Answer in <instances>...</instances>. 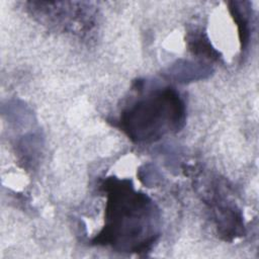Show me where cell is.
<instances>
[{
  "instance_id": "cell-4",
  "label": "cell",
  "mask_w": 259,
  "mask_h": 259,
  "mask_svg": "<svg viewBox=\"0 0 259 259\" xmlns=\"http://www.w3.org/2000/svg\"><path fill=\"white\" fill-rule=\"evenodd\" d=\"M210 72V68L188 61L183 63L179 62L177 65H174L171 69H169V74L180 82L201 79L204 77V75H208Z\"/></svg>"
},
{
  "instance_id": "cell-3",
  "label": "cell",
  "mask_w": 259,
  "mask_h": 259,
  "mask_svg": "<svg viewBox=\"0 0 259 259\" xmlns=\"http://www.w3.org/2000/svg\"><path fill=\"white\" fill-rule=\"evenodd\" d=\"M247 2H231L230 11L237 24L239 31V38L241 42V50L244 52L250 40L251 24H250V9L246 6Z\"/></svg>"
},
{
  "instance_id": "cell-5",
  "label": "cell",
  "mask_w": 259,
  "mask_h": 259,
  "mask_svg": "<svg viewBox=\"0 0 259 259\" xmlns=\"http://www.w3.org/2000/svg\"><path fill=\"white\" fill-rule=\"evenodd\" d=\"M188 46L190 50L196 54L205 56L209 59H218V52L211 48L208 38L203 33H194L188 38Z\"/></svg>"
},
{
  "instance_id": "cell-2",
  "label": "cell",
  "mask_w": 259,
  "mask_h": 259,
  "mask_svg": "<svg viewBox=\"0 0 259 259\" xmlns=\"http://www.w3.org/2000/svg\"><path fill=\"white\" fill-rule=\"evenodd\" d=\"M118 122L121 131L134 142H154L184 125L185 105L174 88L166 87L123 110Z\"/></svg>"
},
{
  "instance_id": "cell-1",
  "label": "cell",
  "mask_w": 259,
  "mask_h": 259,
  "mask_svg": "<svg viewBox=\"0 0 259 259\" xmlns=\"http://www.w3.org/2000/svg\"><path fill=\"white\" fill-rule=\"evenodd\" d=\"M105 225L93 242L122 252H146L159 236V213L151 198L134 189L130 180L108 178Z\"/></svg>"
}]
</instances>
